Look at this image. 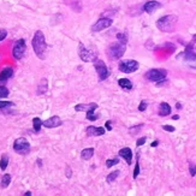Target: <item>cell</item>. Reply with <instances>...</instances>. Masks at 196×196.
<instances>
[{"mask_svg":"<svg viewBox=\"0 0 196 196\" xmlns=\"http://www.w3.org/2000/svg\"><path fill=\"white\" fill-rule=\"evenodd\" d=\"M31 45H33V48L34 52L36 53V55L40 58V59H45L46 58V51H47V44H46V39H45V35L41 30H38L33 38V41H31Z\"/></svg>","mask_w":196,"mask_h":196,"instance_id":"cell-1","label":"cell"},{"mask_svg":"<svg viewBox=\"0 0 196 196\" xmlns=\"http://www.w3.org/2000/svg\"><path fill=\"white\" fill-rule=\"evenodd\" d=\"M177 16L175 15H167V16H164L161 17L158 22H156V27L159 30L164 31V33H171L175 30V27L177 24Z\"/></svg>","mask_w":196,"mask_h":196,"instance_id":"cell-2","label":"cell"},{"mask_svg":"<svg viewBox=\"0 0 196 196\" xmlns=\"http://www.w3.org/2000/svg\"><path fill=\"white\" fill-rule=\"evenodd\" d=\"M125 49H126L125 45L120 42H114L107 48V55L111 60H118L124 55Z\"/></svg>","mask_w":196,"mask_h":196,"instance_id":"cell-3","label":"cell"},{"mask_svg":"<svg viewBox=\"0 0 196 196\" xmlns=\"http://www.w3.org/2000/svg\"><path fill=\"white\" fill-rule=\"evenodd\" d=\"M78 55L86 63H92V61H95L98 59L96 52L93 51V49H88L83 44L78 45Z\"/></svg>","mask_w":196,"mask_h":196,"instance_id":"cell-4","label":"cell"},{"mask_svg":"<svg viewBox=\"0 0 196 196\" xmlns=\"http://www.w3.org/2000/svg\"><path fill=\"white\" fill-rule=\"evenodd\" d=\"M166 76H167V71L164 69H152L146 74V78L152 82L162 81V80H165Z\"/></svg>","mask_w":196,"mask_h":196,"instance_id":"cell-5","label":"cell"},{"mask_svg":"<svg viewBox=\"0 0 196 196\" xmlns=\"http://www.w3.org/2000/svg\"><path fill=\"white\" fill-rule=\"evenodd\" d=\"M118 69H119V71H122L124 74H131L139 69V63L136 60H130V59L122 60L118 65Z\"/></svg>","mask_w":196,"mask_h":196,"instance_id":"cell-6","label":"cell"},{"mask_svg":"<svg viewBox=\"0 0 196 196\" xmlns=\"http://www.w3.org/2000/svg\"><path fill=\"white\" fill-rule=\"evenodd\" d=\"M13 150L18 154H28L30 150V145L24 137H19L13 142Z\"/></svg>","mask_w":196,"mask_h":196,"instance_id":"cell-7","label":"cell"},{"mask_svg":"<svg viewBox=\"0 0 196 196\" xmlns=\"http://www.w3.org/2000/svg\"><path fill=\"white\" fill-rule=\"evenodd\" d=\"M25 52V40L24 39H19L15 42L13 48H12V55L16 60H19L23 58Z\"/></svg>","mask_w":196,"mask_h":196,"instance_id":"cell-8","label":"cell"},{"mask_svg":"<svg viewBox=\"0 0 196 196\" xmlns=\"http://www.w3.org/2000/svg\"><path fill=\"white\" fill-rule=\"evenodd\" d=\"M94 67L98 72V76H99V80L100 81H105L108 76H109V72H108V69L106 66V64L102 61V60H95L94 61Z\"/></svg>","mask_w":196,"mask_h":196,"instance_id":"cell-9","label":"cell"},{"mask_svg":"<svg viewBox=\"0 0 196 196\" xmlns=\"http://www.w3.org/2000/svg\"><path fill=\"white\" fill-rule=\"evenodd\" d=\"M112 23H113V19L112 18H100L98 22L92 27V30L93 31H101V30H103V29H107V28H109L111 25H112Z\"/></svg>","mask_w":196,"mask_h":196,"instance_id":"cell-10","label":"cell"},{"mask_svg":"<svg viewBox=\"0 0 196 196\" xmlns=\"http://www.w3.org/2000/svg\"><path fill=\"white\" fill-rule=\"evenodd\" d=\"M98 108V103L92 102V103H78L75 106V111L77 112H89V111H95Z\"/></svg>","mask_w":196,"mask_h":196,"instance_id":"cell-11","label":"cell"},{"mask_svg":"<svg viewBox=\"0 0 196 196\" xmlns=\"http://www.w3.org/2000/svg\"><path fill=\"white\" fill-rule=\"evenodd\" d=\"M161 7V4L160 2H158V1H155V0H150V1H147L146 4H145V6H143V10L149 13V15H152V13H154L156 10H159Z\"/></svg>","mask_w":196,"mask_h":196,"instance_id":"cell-12","label":"cell"},{"mask_svg":"<svg viewBox=\"0 0 196 196\" xmlns=\"http://www.w3.org/2000/svg\"><path fill=\"white\" fill-rule=\"evenodd\" d=\"M42 125L45 126V128H57V126H60L61 125V119L58 117V116H53V117H51L49 119L47 120H45V122H42Z\"/></svg>","mask_w":196,"mask_h":196,"instance_id":"cell-13","label":"cell"},{"mask_svg":"<svg viewBox=\"0 0 196 196\" xmlns=\"http://www.w3.org/2000/svg\"><path fill=\"white\" fill-rule=\"evenodd\" d=\"M119 156H122L129 165H131V160H132V150L130 148L125 147V148H122L119 150Z\"/></svg>","mask_w":196,"mask_h":196,"instance_id":"cell-14","label":"cell"},{"mask_svg":"<svg viewBox=\"0 0 196 196\" xmlns=\"http://www.w3.org/2000/svg\"><path fill=\"white\" fill-rule=\"evenodd\" d=\"M103 128H96V126H88L87 128V135L88 136H101L105 134Z\"/></svg>","mask_w":196,"mask_h":196,"instance_id":"cell-15","label":"cell"},{"mask_svg":"<svg viewBox=\"0 0 196 196\" xmlns=\"http://www.w3.org/2000/svg\"><path fill=\"white\" fill-rule=\"evenodd\" d=\"M13 76V70L11 67H5L2 69V71L0 72V83L6 82L7 80H10Z\"/></svg>","mask_w":196,"mask_h":196,"instance_id":"cell-16","label":"cell"},{"mask_svg":"<svg viewBox=\"0 0 196 196\" xmlns=\"http://www.w3.org/2000/svg\"><path fill=\"white\" fill-rule=\"evenodd\" d=\"M159 113H160V116H162V117L168 116V114L171 113V107H170V105H168L167 102H161V103H160Z\"/></svg>","mask_w":196,"mask_h":196,"instance_id":"cell-17","label":"cell"},{"mask_svg":"<svg viewBox=\"0 0 196 196\" xmlns=\"http://www.w3.org/2000/svg\"><path fill=\"white\" fill-rule=\"evenodd\" d=\"M47 88H48V83H47V80L46 78H42L39 87H38V94L39 95H42L47 92Z\"/></svg>","mask_w":196,"mask_h":196,"instance_id":"cell-18","label":"cell"},{"mask_svg":"<svg viewBox=\"0 0 196 196\" xmlns=\"http://www.w3.org/2000/svg\"><path fill=\"white\" fill-rule=\"evenodd\" d=\"M118 84H119L120 88H123V89H126V90L132 89V83H131V81H129L128 78H120V80L118 81Z\"/></svg>","mask_w":196,"mask_h":196,"instance_id":"cell-19","label":"cell"},{"mask_svg":"<svg viewBox=\"0 0 196 196\" xmlns=\"http://www.w3.org/2000/svg\"><path fill=\"white\" fill-rule=\"evenodd\" d=\"M93 154H94V149L93 148H86V149H83L81 152V158L83 160H89L93 156Z\"/></svg>","mask_w":196,"mask_h":196,"instance_id":"cell-20","label":"cell"},{"mask_svg":"<svg viewBox=\"0 0 196 196\" xmlns=\"http://www.w3.org/2000/svg\"><path fill=\"white\" fill-rule=\"evenodd\" d=\"M33 126H34V130L36 132H39L41 130V126H42V120L40 118H34L33 119Z\"/></svg>","mask_w":196,"mask_h":196,"instance_id":"cell-21","label":"cell"},{"mask_svg":"<svg viewBox=\"0 0 196 196\" xmlns=\"http://www.w3.org/2000/svg\"><path fill=\"white\" fill-rule=\"evenodd\" d=\"M182 55H184V59H185V60H189V61L196 60V54L193 52V51H185Z\"/></svg>","mask_w":196,"mask_h":196,"instance_id":"cell-22","label":"cell"},{"mask_svg":"<svg viewBox=\"0 0 196 196\" xmlns=\"http://www.w3.org/2000/svg\"><path fill=\"white\" fill-rule=\"evenodd\" d=\"M10 182H11V176L10 175H4L2 179H1V188H7L10 185Z\"/></svg>","mask_w":196,"mask_h":196,"instance_id":"cell-23","label":"cell"},{"mask_svg":"<svg viewBox=\"0 0 196 196\" xmlns=\"http://www.w3.org/2000/svg\"><path fill=\"white\" fill-rule=\"evenodd\" d=\"M7 164H8V156L4 154V155L1 156V160H0V168H1L2 171H5L6 167H7Z\"/></svg>","mask_w":196,"mask_h":196,"instance_id":"cell-24","label":"cell"},{"mask_svg":"<svg viewBox=\"0 0 196 196\" xmlns=\"http://www.w3.org/2000/svg\"><path fill=\"white\" fill-rule=\"evenodd\" d=\"M119 172H120V171H113L112 173H109V175L107 176V178H106V179H107V182H108V183L114 182V181L117 179V177L119 176Z\"/></svg>","mask_w":196,"mask_h":196,"instance_id":"cell-25","label":"cell"},{"mask_svg":"<svg viewBox=\"0 0 196 196\" xmlns=\"http://www.w3.org/2000/svg\"><path fill=\"white\" fill-rule=\"evenodd\" d=\"M8 94H10L8 89H7L5 86H0V99L7 98V96H8Z\"/></svg>","mask_w":196,"mask_h":196,"instance_id":"cell-26","label":"cell"},{"mask_svg":"<svg viewBox=\"0 0 196 196\" xmlns=\"http://www.w3.org/2000/svg\"><path fill=\"white\" fill-rule=\"evenodd\" d=\"M117 39H118V42H120L123 45H126V42H128V38L125 34H120V33L117 34Z\"/></svg>","mask_w":196,"mask_h":196,"instance_id":"cell-27","label":"cell"},{"mask_svg":"<svg viewBox=\"0 0 196 196\" xmlns=\"http://www.w3.org/2000/svg\"><path fill=\"white\" fill-rule=\"evenodd\" d=\"M99 117L94 113V111H89V112H87V119L88 120H92V122H94V120H96Z\"/></svg>","mask_w":196,"mask_h":196,"instance_id":"cell-28","label":"cell"},{"mask_svg":"<svg viewBox=\"0 0 196 196\" xmlns=\"http://www.w3.org/2000/svg\"><path fill=\"white\" fill-rule=\"evenodd\" d=\"M118 162H119V159H108V160L106 161V166H107V167H112V166L117 165Z\"/></svg>","mask_w":196,"mask_h":196,"instance_id":"cell-29","label":"cell"},{"mask_svg":"<svg viewBox=\"0 0 196 196\" xmlns=\"http://www.w3.org/2000/svg\"><path fill=\"white\" fill-rule=\"evenodd\" d=\"M13 106V102H10V101H0V109H5L7 107H11Z\"/></svg>","mask_w":196,"mask_h":196,"instance_id":"cell-30","label":"cell"},{"mask_svg":"<svg viewBox=\"0 0 196 196\" xmlns=\"http://www.w3.org/2000/svg\"><path fill=\"white\" fill-rule=\"evenodd\" d=\"M142 128H143V125H142V124H140V125H137V126L130 128V129H129V132H130L131 135H136V134H137V131H139L140 129H142Z\"/></svg>","mask_w":196,"mask_h":196,"instance_id":"cell-31","label":"cell"},{"mask_svg":"<svg viewBox=\"0 0 196 196\" xmlns=\"http://www.w3.org/2000/svg\"><path fill=\"white\" fill-rule=\"evenodd\" d=\"M189 172H190V175H191L193 177L196 175V165H195V164L189 162Z\"/></svg>","mask_w":196,"mask_h":196,"instance_id":"cell-32","label":"cell"},{"mask_svg":"<svg viewBox=\"0 0 196 196\" xmlns=\"http://www.w3.org/2000/svg\"><path fill=\"white\" fill-rule=\"evenodd\" d=\"M139 173H140V164H139V160H137V162L135 165V170H134V178H136L139 176Z\"/></svg>","mask_w":196,"mask_h":196,"instance_id":"cell-33","label":"cell"},{"mask_svg":"<svg viewBox=\"0 0 196 196\" xmlns=\"http://www.w3.org/2000/svg\"><path fill=\"white\" fill-rule=\"evenodd\" d=\"M146 108H147V102H146V101H141V103H140V106H139V109H140L141 112H143V111H146Z\"/></svg>","mask_w":196,"mask_h":196,"instance_id":"cell-34","label":"cell"},{"mask_svg":"<svg viewBox=\"0 0 196 196\" xmlns=\"http://www.w3.org/2000/svg\"><path fill=\"white\" fill-rule=\"evenodd\" d=\"M7 36V31L5 29H0V41H2Z\"/></svg>","mask_w":196,"mask_h":196,"instance_id":"cell-35","label":"cell"},{"mask_svg":"<svg viewBox=\"0 0 196 196\" xmlns=\"http://www.w3.org/2000/svg\"><path fill=\"white\" fill-rule=\"evenodd\" d=\"M162 129H164L165 131H168V132H173V131H175V128L171 126V125H164Z\"/></svg>","mask_w":196,"mask_h":196,"instance_id":"cell-36","label":"cell"},{"mask_svg":"<svg viewBox=\"0 0 196 196\" xmlns=\"http://www.w3.org/2000/svg\"><path fill=\"white\" fill-rule=\"evenodd\" d=\"M145 142H146V137H141V139H139V140H137V143H136V146H137V147H140V146H143V145H145Z\"/></svg>","mask_w":196,"mask_h":196,"instance_id":"cell-37","label":"cell"},{"mask_svg":"<svg viewBox=\"0 0 196 196\" xmlns=\"http://www.w3.org/2000/svg\"><path fill=\"white\" fill-rule=\"evenodd\" d=\"M106 129H107L108 131H111V130H112V123H111L109 120H107V122H106Z\"/></svg>","mask_w":196,"mask_h":196,"instance_id":"cell-38","label":"cell"},{"mask_svg":"<svg viewBox=\"0 0 196 196\" xmlns=\"http://www.w3.org/2000/svg\"><path fill=\"white\" fill-rule=\"evenodd\" d=\"M158 143H159L158 141H154V142L152 143V147H156V146H158Z\"/></svg>","mask_w":196,"mask_h":196,"instance_id":"cell-39","label":"cell"},{"mask_svg":"<svg viewBox=\"0 0 196 196\" xmlns=\"http://www.w3.org/2000/svg\"><path fill=\"white\" fill-rule=\"evenodd\" d=\"M176 107H177V108H178V109H181V108H182V105H181V103H179V102H178V103H177V105H176Z\"/></svg>","mask_w":196,"mask_h":196,"instance_id":"cell-40","label":"cell"},{"mask_svg":"<svg viewBox=\"0 0 196 196\" xmlns=\"http://www.w3.org/2000/svg\"><path fill=\"white\" fill-rule=\"evenodd\" d=\"M70 172H71V171H70V168H67V173H66V176H67V177H70V176H71V173H70Z\"/></svg>","mask_w":196,"mask_h":196,"instance_id":"cell-41","label":"cell"},{"mask_svg":"<svg viewBox=\"0 0 196 196\" xmlns=\"http://www.w3.org/2000/svg\"><path fill=\"white\" fill-rule=\"evenodd\" d=\"M24 195H25V196H30V195H31V193H30V191H27Z\"/></svg>","mask_w":196,"mask_h":196,"instance_id":"cell-42","label":"cell"},{"mask_svg":"<svg viewBox=\"0 0 196 196\" xmlns=\"http://www.w3.org/2000/svg\"><path fill=\"white\" fill-rule=\"evenodd\" d=\"M178 118H179V117H178V116H173V119H175V120H177V119H178Z\"/></svg>","mask_w":196,"mask_h":196,"instance_id":"cell-43","label":"cell"}]
</instances>
